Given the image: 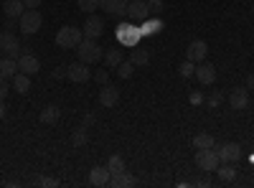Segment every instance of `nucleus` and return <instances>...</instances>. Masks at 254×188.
Segmentation results:
<instances>
[{"instance_id": "c756f323", "label": "nucleus", "mask_w": 254, "mask_h": 188, "mask_svg": "<svg viewBox=\"0 0 254 188\" xmlns=\"http://www.w3.org/2000/svg\"><path fill=\"white\" fill-rule=\"evenodd\" d=\"M178 74H181L183 79H190V76L196 74V64H193V61H188V59H186L183 64L178 66Z\"/></svg>"}, {"instance_id": "a19ab883", "label": "nucleus", "mask_w": 254, "mask_h": 188, "mask_svg": "<svg viewBox=\"0 0 254 188\" xmlns=\"http://www.w3.org/2000/svg\"><path fill=\"white\" fill-rule=\"evenodd\" d=\"M247 89H249V92H254V74H249V76H247Z\"/></svg>"}, {"instance_id": "4c0bfd02", "label": "nucleus", "mask_w": 254, "mask_h": 188, "mask_svg": "<svg viewBox=\"0 0 254 188\" xmlns=\"http://www.w3.org/2000/svg\"><path fill=\"white\" fill-rule=\"evenodd\" d=\"M66 69L69 66H56L54 69V79H64V76H66Z\"/></svg>"}, {"instance_id": "39448f33", "label": "nucleus", "mask_w": 254, "mask_h": 188, "mask_svg": "<svg viewBox=\"0 0 254 188\" xmlns=\"http://www.w3.org/2000/svg\"><path fill=\"white\" fill-rule=\"evenodd\" d=\"M221 163H237L242 158V145L239 142H224L219 148H214Z\"/></svg>"}, {"instance_id": "f704fd0d", "label": "nucleus", "mask_w": 254, "mask_h": 188, "mask_svg": "<svg viewBox=\"0 0 254 188\" xmlns=\"http://www.w3.org/2000/svg\"><path fill=\"white\" fill-rule=\"evenodd\" d=\"M94 79L99 81V84H110V71H107V66H104V69H99V71L94 74Z\"/></svg>"}, {"instance_id": "393cba45", "label": "nucleus", "mask_w": 254, "mask_h": 188, "mask_svg": "<svg viewBox=\"0 0 254 188\" xmlns=\"http://www.w3.org/2000/svg\"><path fill=\"white\" fill-rule=\"evenodd\" d=\"M216 173H219V178H221L224 183H229V181L237 178V165H234V163H219Z\"/></svg>"}, {"instance_id": "f3484780", "label": "nucleus", "mask_w": 254, "mask_h": 188, "mask_svg": "<svg viewBox=\"0 0 254 188\" xmlns=\"http://www.w3.org/2000/svg\"><path fill=\"white\" fill-rule=\"evenodd\" d=\"M15 74H18V59H13V56L0 59V76L8 81V79H13Z\"/></svg>"}, {"instance_id": "4be33fe9", "label": "nucleus", "mask_w": 254, "mask_h": 188, "mask_svg": "<svg viewBox=\"0 0 254 188\" xmlns=\"http://www.w3.org/2000/svg\"><path fill=\"white\" fill-rule=\"evenodd\" d=\"M13 89H15L18 94H26V92L31 89V76L23 74V71H18V74L13 76Z\"/></svg>"}, {"instance_id": "37998d69", "label": "nucleus", "mask_w": 254, "mask_h": 188, "mask_svg": "<svg viewBox=\"0 0 254 188\" xmlns=\"http://www.w3.org/2000/svg\"><path fill=\"white\" fill-rule=\"evenodd\" d=\"M5 115H8V107H5V104H3V102H0V120H3Z\"/></svg>"}, {"instance_id": "aec40b11", "label": "nucleus", "mask_w": 254, "mask_h": 188, "mask_svg": "<svg viewBox=\"0 0 254 188\" xmlns=\"http://www.w3.org/2000/svg\"><path fill=\"white\" fill-rule=\"evenodd\" d=\"M102 59H104V66H107V69H117L125 61V54H122V49L115 46V49H107V54H104Z\"/></svg>"}, {"instance_id": "20e7f679", "label": "nucleus", "mask_w": 254, "mask_h": 188, "mask_svg": "<svg viewBox=\"0 0 254 188\" xmlns=\"http://www.w3.org/2000/svg\"><path fill=\"white\" fill-rule=\"evenodd\" d=\"M219 163H221V160H219V155H216L214 148H206V150H198V153H196V165H198V171H203V173L216 171Z\"/></svg>"}, {"instance_id": "9b49d317", "label": "nucleus", "mask_w": 254, "mask_h": 188, "mask_svg": "<svg viewBox=\"0 0 254 188\" xmlns=\"http://www.w3.org/2000/svg\"><path fill=\"white\" fill-rule=\"evenodd\" d=\"M127 18H132V20H147L150 18L147 0H130V3H127Z\"/></svg>"}, {"instance_id": "a878e982", "label": "nucleus", "mask_w": 254, "mask_h": 188, "mask_svg": "<svg viewBox=\"0 0 254 188\" xmlns=\"http://www.w3.org/2000/svg\"><path fill=\"white\" fill-rule=\"evenodd\" d=\"M120 38L122 41H127V44H130V46H137V38H140V33L137 31H132V26H120Z\"/></svg>"}, {"instance_id": "a211bd4d", "label": "nucleus", "mask_w": 254, "mask_h": 188, "mask_svg": "<svg viewBox=\"0 0 254 188\" xmlns=\"http://www.w3.org/2000/svg\"><path fill=\"white\" fill-rule=\"evenodd\" d=\"M135 183H137V178H135V176H130L127 171L115 173V176L110 178V186H112V188H132Z\"/></svg>"}, {"instance_id": "b1692460", "label": "nucleus", "mask_w": 254, "mask_h": 188, "mask_svg": "<svg viewBox=\"0 0 254 188\" xmlns=\"http://www.w3.org/2000/svg\"><path fill=\"white\" fill-rule=\"evenodd\" d=\"M193 148H196V150L216 148V140H214V135H208V132H198V135L193 137Z\"/></svg>"}, {"instance_id": "473e14b6", "label": "nucleus", "mask_w": 254, "mask_h": 188, "mask_svg": "<svg viewBox=\"0 0 254 188\" xmlns=\"http://www.w3.org/2000/svg\"><path fill=\"white\" fill-rule=\"evenodd\" d=\"M221 102H224V94H221V92H214V94L208 97V107H211V110H216Z\"/></svg>"}, {"instance_id": "c9c22d12", "label": "nucleus", "mask_w": 254, "mask_h": 188, "mask_svg": "<svg viewBox=\"0 0 254 188\" xmlns=\"http://www.w3.org/2000/svg\"><path fill=\"white\" fill-rule=\"evenodd\" d=\"M188 99H190V104H201V102H203V94H201V92H190Z\"/></svg>"}, {"instance_id": "e433bc0d", "label": "nucleus", "mask_w": 254, "mask_h": 188, "mask_svg": "<svg viewBox=\"0 0 254 188\" xmlns=\"http://www.w3.org/2000/svg\"><path fill=\"white\" fill-rule=\"evenodd\" d=\"M41 3H44V0H23V5H26V8H33V10H38Z\"/></svg>"}, {"instance_id": "cd10ccee", "label": "nucleus", "mask_w": 254, "mask_h": 188, "mask_svg": "<svg viewBox=\"0 0 254 188\" xmlns=\"http://www.w3.org/2000/svg\"><path fill=\"white\" fill-rule=\"evenodd\" d=\"M107 168H110V173H112V176H115V173L127 171V168H125V158H122V155H112V158L107 160Z\"/></svg>"}, {"instance_id": "1a4fd4ad", "label": "nucleus", "mask_w": 254, "mask_h": 188, "mask_svg": "<svg viewBox=\"0 0 254 188\" xmlns=\"http://www.w3.org/2000/svg\"><path fill=\"white\" fill-rule=\"evenodd\" d=\"M87 66L89 64H84V61H74V64H69V69H66V76L71 81H76V84H84V81L92 79V71Z\"/></svg>"}, {"instance_id": "2eb2a0df", "label": "nucleus", "mask_w": 254, "mask_h": 188, "mask_svg": "<svg viewBox=\"0 0 254 188\" xmlns=\"http://www.w3.org/2000/svg\"><path fill=\"white\" fill-rule=\"evenodd\" d=\"M99 8L107 10V15H127V0H99Z\"/></svg>"}, {"instance_id": "7ed1b4c3", "label": "nucleus", "mask_w": 254, "mask_h": 188, "mask_svg": "<svg viewBox=\"0 0 254 188\" xmlns=\"http://www.w3.org/2000/svg\"><path fill=\"white\" fill-rule=\"evenodd\" d=\"M18 26H20V31H23L26 36H33V33H38V28H41V26H44V18H41V13H38V10L26 8V10H23V15L18 18Z\"/></svg>"}, {"instance_id": "4468645a", "label": "nucleus", "mask_w": 254, "mask_h": 188, "mask_svg": "<svg viewBox=\"0 0 254 188\" xmlns=\"http://www.w3.org/2000/svg\"><path fill=\"white\" fill-rule=\"evenodd\" d=\"M38 69H41V61H38L33 54H20V56H18V71L33 76Z\"/></svg>"}, {"instance_id": "f03ea898", "label": "nucleus", "mask_w": 254, "mask_h": 188, "mask_svg": "<svg viewBox=\"0 0 254 188\" xmlns=\"http://www.w3.org/2000/svg\"><path fill=\"white\" fill-rule=\"evenodd\" d=\"M81 38H84L81 26H64V28H59V33H56V46H59V49H76Z\"/></svg>"}, {"instance_id": "7c9ffc66", "label": "nucleus", "mask_w": 254, "mask_h": 188, "mask_svg": "<svg viewBox=\"0 0 254 188\" xmlns=\"http://www.w3.org/2000/svg\"><path fill=\"white\" fill-rule=\"evenodd\" d=\"M76 5H79V10H81V13H89V15H92V13L99 8V0H79Z\"/></svg>"}, {"instance_id": "9d476101", "label": "nucleus", "mask_w": 254, "mask_h": 188, "mask_svg": "<svg viewBox=\"0 0 254 188\" xmlns=\"http://www.w3.org/2000/svg\"><path fill=\"white\" fill-rule=\"evenodd\" d=\"M117 102H120V89L112 87V84H102V89H99V104L102 107L112 110V107H117Z\"/></svg>"}, {"instance_id": "f257e3e1", "label": "nucleus", "mask_w": 254, "mask_h": 188, "mask_svg": "<svg viewBox=\"0 0 254 188\" xmlns=\"http://www.w3.org/2000/svg\"><path fill=\"white\" fill-rule=\"evenodd\" d=\"M76 56H79V61H84V64H94V61H99L104 56V51L94 38H81L79 46H76Z\"/></svg>"}, {"instance_id": "f8f14e48", "label": "nucleus", "mask_w": 254, "mask_h": 188, "mask_svg": "<svg viewBox=\"0 0 254 188\" xmlns=\"http://www.w3.org/2000/svg\"><path fill=\"white\" fill-rule=\"evenodd\" d=\"M229 107L231 110H247L249 107V89L247 87H237V89H231L229 94Z\"/></svg>"}, {"instance_id": "ea45409f", "label": "nucleus", "mask_w": 254, "mask_h": 188, "mask_svg": "<svg viewBox=\"0 0 254 188\" xmlns=\"http://www.w3.org/2000/svg\"><path fill=\"white\" fill-rule=\"evenodd\" d=\"M193 186H198V188H208V186H211V178H201V181H196Z\"/></svg>"}, {"instance_id": "412c9836", "label": "nucleus", "mask_w": 254, "mask_h": 188, "mask_svg": "<svg viewBox=\"0 0 254 188\" xmlns=\"http://www.w3.org/2000/svg\"><path fill=\"white\" fill-rule=\"evenodd\" d=\"M59 117H61V110L56 107V104H46V107L41 110V115H38V120L44 125H56Z\"/></svg>"}, {"instance_id": "5701e85b", "label": "nucleus", "mask_w": 254, "mask_h": 188, "mask_svg": "<svg viewBox=\"0 0 254 188\" xmlns=\"http://www.w3.org/2000/svg\"><path fill=\"white\" fill-rule=\"evenodd\" d=\"M130 61H132L135 66H147V61H150V51H147V49H140V46H132Z\"/></svg>"}, {"instance_id": "0eeeda50", "label": "nucleus", "mask_w": 254, "mask_h": 188, "mask_svg": "<svg viewBox=\"0 0 254 188\" xmlns=\"http://www.w3.org/2000/svg\"><path fill=\"white\" fill-rule=\"evenodd\" d=\"M81 33H84V38H99L102 33H104V20H102V15H89L87 20H84V26H81Z\"/></svg>"}, {"instance_id": "423d86ee", "label": "nucleus", "mask_w": 254, "mask_h": 188, "mask_svg": "<svg viewBox=\"0 0 254 188\" xmlns=\"http://www.w3.org/2000/svg\"><path fill=\"white\" fill-rule=\"evenodd\" d=\"M206 56H208V44H206V41H201V38L190 41L188 49H186V59L193 61V64H201Z\"/></svg>"}, {"instance_id": "c03bdc74", "label": "nucleus", "mask_w": 254, "mask_h": 188, "mask_svg": "<svg viewBox=\"0 0 254 188\" xmlns=\"http://www.w3.org/2000/svg\"><path fill=\"white\" fill-rule=\"evenodd\" d=\"M127 3H130V0H127Z\"/></svg>"}, {"instance_id": "ddd939ff", "label": "nucleus", "mask_w": 254, "mask_h": 188, "mask_svg": "<svg viewBox=\"0 0 254 188\" xmlns=\"http://www.w3.org/2000/svg\"><path fill=\"white\" fill-rule=\"evenodd\" d=\"M110 178H112V173H110L107 165H94V168L89 171V183H92V186H97V188L110 186Z\"/></svg>"}, {"instance_id": "6e6552de", "label": "nucleus", "mask_w": 254, "mask_h": 188, "mask_svg": "<svg viewBox=\"0 0 254 188\" xmlns=\"http://www.w3.org/2000/svg\"><path fill=\"white\" fill-rule=\"evenodd\" d=\"M0 51H5L8 56L18 59V56H20V41H18V36L10 33V31L0 33Z\"/></svg>"}, {"instance_id": "2f4dec72", "label": "nucleus", "mask_w": 254, "mask_h": 188, "mask_svg": "<svg viewBox=\"0 0 254 188\" xmlns=\"http://www.w3.org/2000/svg\"><path fill=\"white\" fill-rule=\"evenodd\" d=\"M147 8H150V15H160L163 13V0H147Z\"/></svg>"}, {"instance_id": "dca6fc26", "label": "nucleus", "mask_w": 254, "mask_h": 188, "mask_svg": "<svg viewBox=\"0 0 254 188\" xmlns=\"http://www.w3.org/2000/svg\"><path fill=\"white\" fill-rule=\"evenodd\" d=\"M203 87H211L216 81V66L214 64H201V66H196V74H193Z\"/></svg>"}, {"instance_id": "c85d7f7f", "label": "nucleus", "mask_w": 254, "mask_h": 188, "mask_svg": "<svg viewBox=\"0 0 254 188\" xmlns=\"http://www.w3.org/2000/svg\"><path fill=\"white\" fill-rule=\"evenodd\" d=\"M132 74H135V64H132L130 59H127V61H122V64L117 66V76H120V79H130Z\"/></svg>"}, {"instance_id": "72a5a7b5", "label": "nucleus", "mask_w": 254, "mask_h": 188, "mask_svg": "<svg viewBox=\"0 0 254 188\" xmlns=\"http://www.w3.org/2000/svg\"><path fill=\"white\" fill-rule=\"evenodd\" d=\"M36 183H38V186H44V188H56V186H59V181H56V178H51V176H44V178H38Z\"/></svg>"}, {"instance_id": "79ce46f5", "label": "nucleus", "mask_w": 254, "mask_h": 188, "mask_svg": "<svg viewBox=\"0 0 254 188\" xmlns=\"http://www.w3.org/2000/svg\"><path fill=\"white\" fill-rule=\"evenodd\" d=\"M84 125H87V127H92V125H94V115H87V117H84Z\"/></svg>"}, {"instance_id": "bb28decb", "label": "nucleus", "mask_w": 254, "mask_h": 188, "mask_svg": "<svg viewBox=\"0 0 254 188\" xmlns=\"http://www.w3.org/2000/svg\"><path fill=\"white\" fill-rule=\"evenodd\" d=\"M89 142V127L84 125V127H76L74 135H71V145H76V148H81V145Z\"/></svg>"}, {"instance_id": "6ab92c4d", "label": "nucleus", "mask_w": 254, "mask_h": 188, "mask_svg": "<svg viewBox=\"0 0 254 188\" xmlns=\"http://www.w3.org/2000/svg\"><path fill=\"white\" fill-rule=\"evenodd\" d=\"M3 10H5V15H8L10 20H18L20 15H23L26 5H23V0H5V3H3Z\"/></svg>"}, {"instance_id": "58836bf2", "label": "nucleus", "mask_w": 254, "mask_h": 188, "mask_svg": "<svg viewBox=\"0 0 254 188\" xmlns=\"http://www.w3.org/2000/svg\"><path fill=\"white\" fill-rule=\"evenodd\" d=\"M5 94H8V84H5V79L0 76V102L5 99Z\"/></svg>"}]
</instances>
